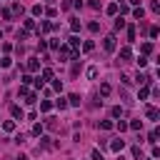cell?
<instances>
[{
	"label": "cell",
	"instance_id": "obj_4",
	"mask_svg": "<svg viewBox=\"0 0 160 160\" xmlns=\"http://www.w3.org/2000/svg\"><path fill=\"white\" fill-rule=\"evenodd\" d=\"M85 75H88V78H90V80H95V78H98V65H90Z\"/></svg>",
	"mask_w": 160,
	"mask_h": 160
},
{
	"label": "cell",
	"instance_id": "obj_12",
	"mask_svg": "<svg viewBox=\"0 0 160 160\" xmlns=\"http://www.w3.org/2000/svg\"><path fill=\"white\" fill-rule=\"evenodd\" d=\"M50 108H53V103H48V100L40 103V110H43V113H50Z\"/></svg>",
	"mask_w": 160,
	"mask_h": 160
},
{
	"label": "cell",
	"instance_id": "obj_16",
	"mask_svg": "<svg viewBox=\"0 0 160 160\" xmlns=\"http://www.w3.org/2000/svg\"><path fill=\"white\" fill-rule=\"evenodd\" d=\"M115 128H118V130H120V133H123V130H128V123H123V120H118V123H115Z\"/></svg>",
	"mask_w": 160,
	"mask_h": 160
},
{
	"label": "cell",
	"instance_id": "obj_15",
	"mask_svg": "<svg viewBox=\"0 0 160 160\" xmlns=\"http://www.w3.org/2000/svg\"><path fill=\"white\" fill-rule=\"evenodd\" d=\"M68 100H70V105H80V95H70Z\"/></svg>",
	"mask_w": 160,
	"mask_h": 160
},
{
	"label": "cell",
	"instance_id": "obj_17",
	"mask_svg": "<svg viewBox=\"0 0 160 160\" xmlns=\"http://www.w3.org/2000/svg\"><path fill=\"white\" fill-rule=\"evenodd\" d=\"M55 105H58L60 110H65V108H68V103H65V98H60V100H55Z\"/></svg>",
	"mask_w": 160,
	"mask_h": 160
},
{
	"label": "cell",
	"instance_id": "obj_10",
	"mask_svg": "<svg viewBox=\"0 0 160 160\" xmlns=\"http://www.w3.org/2000/svg\"><path fill=\"white\" fill-rule=\"evenodd\" d=\"M120 58H123V63L130 60V48H123V50H120Z\"/></svg>",
	"mask_w": 160,
	"mask_h": 160
},
{
	"label": "cell",
	"instance_id": "obj_35",
	"mask_svg": "<svg viewBox=\"0 0 160 160\" xmlns=\"http://www.w3.org/2000/svg\"><path fill=\"white\" fill-rule=\"evenodd\" d=\"M0 40H3V33H0Z\"/></svg>",
	"mask_w": 160,
	"mask_h": 160
},
{
	"label": "cell",
	"instance_id": "obj_21",
	"mask_svg": "<svg viewBox=\"0 0 160 160\" xmlns=\"http://www.w3.org/2000/svg\"><path fill=\"white\" fill-rule=\"evenodd\" d=\"M68 43H70V48H80V40H78V38H75V35H73L70 40H68Z\"/></svg>",
	"mask_w": 160,
	"mask_h": 160
},
{
	"label": "cell",
	"instance_id": "obj_5",
	"mask_svg": "<svg viewBox=\"0 0 160 160\" xmlns=\"http://www.w3.org/2000/svg\"><path fill=\"white\" fill-rule=\"evenodd\" d=\"M10 15H23V5H20V3H13V10H10Z\"/></svg>",
	"mask_w": 160,
	"mask_h": 160
},
{
	"label": "cell",
	"instance_id": "obj_28",
	"mask_svg": "<svg viewBox=\"0 0 160 160\" xmlns=\"http://www.w3.org/2000/svg\"><path fill=\"white\" fill-rule=\"evenodd\" d=\"M43 133V125H33V135H40Z\"/></svg>",
	"mask_w": 160,
	"mask_h": 160
},
{
	"label": "cell",
	"instance_id": "obj_34",
	"mask_svg": "<svg viewBox=\"0 0 160 160\" xmlns=\"http://www.w3.org/2000/svg\"><path fill=\"white\" fill-rule=\"evenodd\" d=\"M18 160H28V158H25V155H20V158H18Z\"/></svg>",
	"mask_w": 160,
	"mask_h": 160
},
{
	"label": "cell",
	"instance_id": "obj_31",
	"mask_svg": "<svg viewBox=\"0 0 160 160\" xmlns=\"http://www.w3.org/2000/svg\"><path fill=\"white\" fill-rule=\"evenodd\" d=\"M120 28H125V20L118 18V20H115V30H120Z\"/></svg>",
	"mask_w": 160,
	"mask_h": 160
},
{
	"label": "cell",
	"instance_id": "obj_32",
	"mask_svg": "<svg viewBox=\"0 0 160 160\" xmlns=\"http://www.w3.org/2000/svg\"><path fill=\"white\" fill-rule=\"evenodd\" d=\"M53 28H55L53 23H43V30H45V33H50V30H53Z\"/></svg>",
	"mask_w": 160,
	"mask_h": 160
},
{
	"label": "cell",
	"instance_id": "obj_29",
	"mask_svg": "<svg viewBox=\"0 0 160 160\" xmlns=\"http://www.w3.org/2000/svg\"><path fill=\"white\" fill-rule=\"evenodd\" d=\"M128 38H130V43L135 40V28H128Z\"/></svg>",
	"mask_w": 160,
	"mask_h": 160
},
{
	"label": "cell",
	"instance_id": "obj_11",
	"mask_svg": "<svg viewBox=\"0 0 160 160\" xmlns=\"http://www.w3.org/2000/svg\"><path fill=\"white\" fill-rule=\"evenodd\" d=\"M115 128V123H110V120H103L100 123V130H113Z\"/></svg>",
	"mask_w": 160,
	"mask_h": 160
},
{
	"label": "cell",
	"instance_id": "obj_30",
	"mask_svg": "<svg viewBox=\"0 0 160 160\" xmlns=\"http://www.w3.org/2000/svg\"><path fill=\"white\" fill-rule=\"evenodd\" d=\"M138 98H140V100L148 98V88H140V95H138Z\"/></svg>",
	"mask_w": 160,
	"mask_h": 160
},
{
	"label": "cell",
	"instance_id": "obj_7",
	"mask_svg": "<svg viewBox=\"0 0 160 160\" xmlns=\"http://www.w3.org/2000/svg\"><path fill=\"white\" fill-rule=\"evenodd\" d=\"M3 130H5V133H13V130H15V123H13V120H5V123H3Z\"/></svg>",
	"mask_w": 160,
	"mask_h": 160
},
{
	"label": "cell",
	"instance_id": "obj_19",
	"mask_svg": "<svg viewBox=\"0 0 160 160\" xmlns=\"http://www.w3.org/2000/svg\"><path fill=\"white\" fill-rule=\"evenodd\" d=\"M128 128H133V130H140V128H143V123H140V120H133V123L128 125Z\"/></svg>",
	"mask_w": 160,
	"mask_h": 160
},
{
	"label": "cell",
	"instance_id": "obj_6",
	"mask_svg": "<svg viewBox=\"0 0 160 160\" xmlns=\"http://www.w3.org/2000/svg\"><path fill=\"white\" fill-rule=\"evenodd\" d=\"M38 68H40V60H35V58L28 60V70H38Z\"/></svg>",
	"mask_w": 160,
	"mask_h": 160
},
{
	"label": "cell",
	"instance_id": "obj_13",
	"mask_svg": "<svg viewBox=\"0 0 160 160\" xmlns=\"http://www.w3.org/2000/svg\"><path fill=\"white\" fill-rule=\"evenodd\" d=\"M110 90H113V88H110L108 83H103V85H100V95H110Z\"/></svg>",
	"mask_w": 160,
	"mask_h": 160
},
{
	"label": "cell",
	"instance_id": "obj_24",
	"mask_svg": "<svg viewBox=\"0 0 160 160\" xmlns=\"http://www.w3.org/2000/svg\"><path fill=\"white\" fill-rule=\"evenodd\" d=\"M70 28H73V33H78V30H80V20H73Z\"/></svg>",
	"mask_w": 160,
	"mask_h": 160
},
{
	"label": "cell",
	"instance_id": "obj_2",
	"mask_svg": "<svg viewBox=\"0 0 160 160\" xmlns=\"http://www.w3.org/2000/svg\"><path fill=\"white\" fill-rule=\"evenodd\" d=\"M145 115H148V120H158V108L155 105H148V108H145Z\"/></svg>",
	"mask_w": 160,
	"mask_h": 160
},
{
	"label": "cell",
	"instance_id": "obj_23",
	"mask_svg": "<svg viewBox=\"0 0 160 160\" xmlns=\"http://www.w3.org/2000/svg\"><path fill=\"white\" fill-rule=\"evenodd\" d=\"M25 103H28V105H33V103H35V95L28 93V95H25Z\"/></svg>",
	"mask_w": 160,
	"mask_h": 160
},
{
	"label": "cell",
	"instance_id": "obj_3",
	"mask_svg": "<svg viewBox=\"0 0 160 160\" xmlns=\"http://www.w3.org/2000/svg\"><path fill=\"white\" fill-rule=\"evenodd\" d=\"M125 148V140H113V143H110V150H113V153H120Z\"/></svg>",
	"mask_w": 160,
	"mask_h": 160
},
{
	"label": "cell",
	"instance_id": "obj_1",
	"mask_svg": "<svg viewBox=\"0 0 160 160\" xmlns=\"http://www.w3.org/2000/svg\"><path fill=\"white\" fill-rule=\"evenodd\" d=\"M103 48H105L108 53H113L115 48H118V43H115V35H105V40H103Z\"/></svg>",
	"mask_w": 160,
	"mask_h": 160
},
{
	"label": "cell",
	"instance_id": "obj_14",
	"mask_svg": "<svg viewBox=\"0 0 160 160\" xmlns=\"http://www.w3.org/2000/svg\"><path fill=\"white\" fill-rule=\"evenodd\" d=\"M138 83H140V85H145V83H148V75H145V73H138Z\"/></svg>",
	"mask_w": 160,
	"mask_h": 160
},
{
	"label": "cell",
	"instance_id": "obj_27",
	"mask_svg": "<svg viewBox=\"0 0 160 160\" xmlns=\"http://www.w3.org/2000/svg\"><path fill=\"white\" fill-rule=\"evenodd\" d=\"M93 160H105V158H103L100 150H93Z\"/></svg>",
	"mask_w": 160,
	"mask_h": 160
},
{
	"label": "cell",
	"instance_id": "obj_9",
	"mask_svg": "<svg viewBox=\"0 0 160 160\" xmlns=\"http://www.w3.org/2000/svg\"><path fill=\"white\" fill-rule=\"evenodd\" d=\"M93 48H95L93 40H85V43H83V50H85V53H93Z\"/></svg>",
	"mask_w": 160,
	"mask_h": 160
},
{
	"label": "cell",
	"instance_id": "obj_8",
	"mask_svg": "<svg viewBox=\"0 0 160 160\" xmlns=\"http://www.w3.org/2000/svg\"><path fill=\"white\" fill-rule=\"evenodd\" d=\"M40 80H53V70H50V68H45V70H43V75H40Z\"/></svg>",
	"mask_w": 160,
	"mask_h": 160
},
{
	"label": "cell",
	"instance_id": "obj_20",
	"mask_svg": "<svg viewBox=\"0 0 160 160\" xmlns=\"http://www.w3.org/2000/svg\"><path fill=\"white\" fill-rule=\"evenodd\" d=\"M108 13H110V15H115V13H118V3H110L108 5Z\"/></svg>",
	"mask_w": 160,
	"mask_h": 160
},
{
	"label": "cell",
	"instance_id": "obj_22",
	"mask_svg": "<svg viewBox=\"0 0 160 160\" xmlns=\"http://www.w3.org/2000/svg\"><path fill=\"white\" fill-rule=\"evenodd\" d=\"M133 15H135L138 20H143V15H145V10H143V8H135V13H133Z\"/></svg>",
	"mask_w": 160,
	"mask_h": 160
},
{
	"label": "cell",
	"instance_id": "obj_25",
	"mask_svg": "<svg viewBox=\"0 0 160 160\" xmlns=\"http://www.w3.org/2000/svg\"><path fill=\"white\" fill-rule=\"evenodd\" d=\"M140 50H143V53H153V43H145V45L140 48Z\"/></svg>",
	"mask_w": 160,
	"mask_h": 160
},
{
	"label": "cell",
	"instance_id": "obj_26",
	"mask_svg": "<svg viewBox=\"0 0 160 160\" xmlns=\"http://www.w3.org/2000/svg\"><path fill=\"white\" fill-rule=\"evenodd\" d=\"M120 115H123V108H120V105L113 108V118H120Z\"/></svg>",
	"mask_w": 160,
	"mask_h": 160
},
{
	"label": "cell",
	"instance_id": "obj_33",
	"mask_svg": "<svg viewBox=\"0 0 160 160\" xmlns=\"http://www.w3.org/2000/svg\"><path fill=\"white\" fill-rule=\"evenodd\" d=\"M128 3H130V5H140V0H128Z\"/></svg>",
	"mask_w": 160,
	"mask_h": 160
},
{
	"label": "cell",
	"instance_id": "obj_18",
	"mask_svg": "<svg viewBox=\"0 0 160 160\" xmlns=\"http://www.w3.org/2000/svg\"><path fill=\"white\" fill-rule=\"evenodd\" d=\"M13 118H23V110H20L18 105H13Z\"/></svg>",
	"mask_w": 160,
	"mask_h": 160
}]
</instances>
